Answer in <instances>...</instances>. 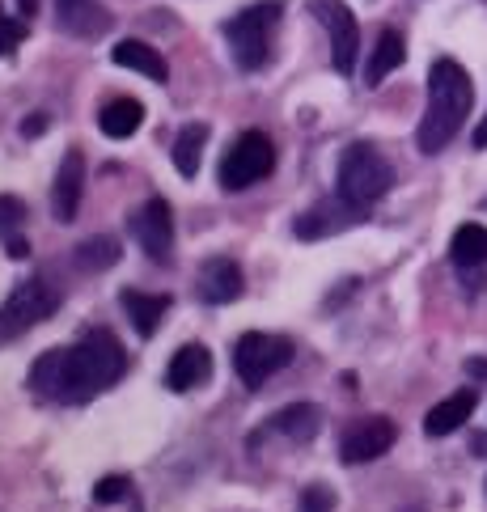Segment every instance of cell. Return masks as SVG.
Segmentation results:
<instances>
[{"label":"cell","instance_id":"obj_1","mask_svg":"<svg viewBox=\"0 0 487 512\" xmlns=\"http://www.w3.org/2000/svg\"><path fill=\"white\" fill-rule=\"evenodd\" d=\"M128 373V352L119 347L111 331H89L77 347H51L34 360L30 369V390L51 402H85Z\"/></svg>","mask_w":487,"mask_h":512},{"label":"cell","instance_id":"obj_2","mask_svg":"<svg viewBox=\"0 0 487 512\" xmlns=\"http://www.w3.org/2000/svg\"><path fill=\"white\" fill-rule=\"evenodd\" d=\"M475 106V85L466 77V68L458 60H437L428 68V111L420 119L416 144L420 153H441L449 140L462 132L466 115Z\"/></svg>","mask_w":487,"mask_h":512},{"label":"cell","instance_id":"obj_3","mask_svg":"<svg viewBox=\"0 0 487 512\" xmlns=\"http://www.w3.org/2000/svg\"><path fill=\"white\" fill-rule=\"evenodd\" d=\"M276 30H280V5L276 0H263V5H250L242 9L233 22L225 26V39L238 68L246 72H259L267 60H272V47H276Z\"/></svg>","mask_w":487,"mask_h":512},{"label":"cell","instance_id":"obj_4","mask_svg":"<svg viewBox=\"0 0 487 512\" xmlns=\"http://www.w3.org/2000/svg\"><path fill=\"white\" fill-rule=\"evenodd\" d=\"M339 195L356 208H373L390 187H394V170L390 161L373 149V144H352V149L339 157V178H335Z\"/></svg>","mask_w":487,"mask_h":512},{"label":"cell","instance_id":"obj_5","mask_svg":"<svg viewBox=\"0 0 487 512\" xmlns=\"http://www.w3.org/2000/svg\"><path fill=\"white\" fill-rule=\"evenodd\" d=\"M293 356H297L293 339L250 331V335L238 339V347H233V369H238V377L250 390H263V381H272Z\"/></svg>","mask_w":487,"mask_h":512},{"label":"cell","instance_id":"obj_6","mask_svg":"<svg viewBox=\"0 0 487 512\" xmlns=\"http://www.w3.org/2000/svg\"><path fill=\"white\" fill-rule=\"evenodd\" d=\"M60 288H51L47 280H26L9 292V301L0 305V339H13L30 331V326H39L43 318H51L60 309Z\"/></svg>","mask_w":487,"mask_h":512},{"label":"cell","instance_id":"obj_7","mask_svg":"<svg viewBox=\"0 0 487 512\" xmlns=\"http://www.w3.org/2000/svg\"><path fill=\"white\" fill-rule=\"evenodd\" d=\"M272 170H276L272 140H267L263 132H242L238 140H233V149L225 153V161H221V187L225 191H246Z\"/></svg>","mask_w":487,"mask_h":512},{"label":"cell","instance_id":"obj_8","mask_svg":"<svg viewBox=\"0 0 487 512\" xmlns=\"http://www.w3.org/2000/svg\"><path fill=\"white\" fill-rule=\"evenodd\" d=\"M310 9L322 22V30L331 34V60H335V68L344 72V77H352L356 56H360V26H356L352 9L344 5V0H310Z\"/></svg>","mask_w":487,"mask_h":512},{"label":"cell","instance_id":"obj_9","mask_svg":"<svg viewBox=\"0 0 487 512\" xmlns=\"http://www.w3.org/2000/svg\"><path fill=\"white\" fill-rule=\"evenodd\" d=\"M394 441H399V428H394L386 415H369V419L348 424L344 441H339V457H344L348 466H360V462H373V457L390 453Z\"/></svg>","mask_w":487,"mask_h":512},{"label":"cell","instance_id":"obj_10","mask_svg":"<svg viewBox=\"0 0 487 512\" xmlns=\"http://www.w3.org/2000/svg\"><path fill=\"white\" fill-rule=\"evenodd\" d=\"M132 233H136L140 250L149 254L153 263H170V250H174V208L161 195H153L149 204L136 212Z\"/></svg>","mask_w":487,"mask_h":512},{"label":"cell","instance_id":"obj_11","mask_svg":"<svg viewBox=\"0 0 487 512\" xmlns=\"http://www.w3.org/2000/svg\"><path fill=\"white\" fill-rule=\"evenodd\" d=\"M360 221H365V208H356V204H348L344 195H335V204L327 199V204H318V208H310L305 216H297L293 233L305 237V242H314V237L344 233V229H352V225H360Z\"/></svg>","mask_w":487,"mask_h":512},{"label":"cell","instance_id":"obj_12","mask_svg":"<svg viewBox=\"0 0 487 512\" xmlns=\"http://www.w3.org/2000/svg\"><path fill=\"white\" fill-rule=\"evenodd\" d=\"M81 195H85V157L72 149V153L60 161L56 187H51V208H56V221H60V225H72V221H77Z\"/></svg>","mask_w":487,"mask_h":512},{"label":"cell","instance_id":"obj_13","mask_svg":"<svg viewBox=\"0 0 487 512\" xmlns=\"http://www.w3.org/2000/svg\"><path fill=\"white\" fill-rule=\"evenodd\" d=\"M242 267L229 259V254H216V259H208L200 267V297L208 305H229V301H238L242 297Z\"/></svg>","mask_w":487,"mask_h":512},{"label":"cell","instance_id":"obj_14","mask_svg":"<svg viewBox=\"0 0 487 512\" xmlns=\"http://www.w3.org/2000/svg\"><path fill=\"white\" fill-rule=\"evenodd\" d=\"M208 377H212V356H208V347H204V343H187V347H178L174 360H170L166 386H170L174 394H187V390H200Z\"/></svg>","mask_w":487,"mask_h":512},{"label":"cell","instance_id":"obj_15","mask_svg":"<svg viewBox=\"0 0 487 512\" xmlns=\"http://www.w3.org/2000/svg\"><path fill=\"white\" fill-rule=\"evenodd\" d=\"M56 17L77 39H98L111 30V13L102 9V0H56Z\"/></svg>","mask_w":487,"mask_h":512},{"label":"cell","instance_id":"obj_16","mask_svg":"<svg viewBox=\"0 0 487 512\" xmlns=\"http://www.w3.org/2000/svg\"><path fill=\"white\" fill-rule=\"evenodd\" d=\"M479 407V390H458V394H449L445 402H437L428 415H424V432L428 436H449V432H458L466 419L475 415Z\"/></svg>","mask_w":487,"mask_h":512},{"label":"cell","instance_id":"obj_17","mask_svg":"<svg viewBox=\"0 0 487 512\" xmlns=\"http://www.w3.org/2000/svg\"><path fill=\"white\" fill-rule=\"evenodd\" d=\"M119 305L128 309V318H132L140 339H153L161 318L170 314V297H153V292H140V288H123L119 292Z\"/></svg>","mask_w":487,"mask_h":512},{"label":"cell","instance_id":"obj_18","mask_svg":"<svg viewBox=\"0 0 487 512\" xmlns=\"http://www.w3.org/2000/svg\"><path fill=\"white\" fill-rule=\"evenodd\" d=\"M111 60L119 68H128V72H140V77H149L157 85H166L170 81V64L161 60V51L149 47V43H136V39H123L115 51H111Z\"/></svg>","mask_w":487,"mask_h":512},{"label":"cell","instance_id":"obj_19","mask_svg":"<svg viewBox=\"0 0 487 512\" xmlns=\"http://www.w3.org/2000/svg\"><path fill=\"white\" fill-rule=\"evenodd\" d=\"M318 424H322V411L310 407V402H293V407H284V411H276L272 419H267V428L288 436V441H314Z\"/></svg>","mask_w":487,"mask_h":512},{"label":"cell","instance_id":"obj_20","mask_svg":"<svg viewBox=\"0 0 487 512\" xmlns=\"http://www.w3.org/2000/svg\"><path fill=\"white\" fill-rule=\"evenodd\" d=\"M140 123H144V106L136 98H111L102 106V115H98V127H102V136H111V140H128L140 132Z\"/></svg>","mask_w":487,"mask_h":512},{"label":"cell","instance_id":"obj_21","mask_svg":"<svg viewBox=\"0 0 487 512\" xmlns=\"http://www.w3.org/2000/svg\"><path fill=\"white\" fill-rule=\"evenodd\" d=\"M403 60H407V47L399 39V30H382V39H377L373 56H369V68H365V85H382Z\"/></svg>","mask_w":487,"mask_h":512},{"label":"cell","instance_id":"obj_22","mask_svg":"<svg viewBox=\"0 0 487 512\" xmlns=\"http://www.w3.org/2000/svg\"><path fill=\"white\" fill-rule=\"evenodd\" d=\"M449 259L462 271H475V267H487V229L483 225H462L449 242Z\"/></svg>","mask_w":487,"mask_h":512},{"label":"cell","instance_id":"obj_23","mask_svg":"<svg viewBox=\"0 0 487 512\" xmlns=\"http://www.w3.org/2000/svg\"><path fill=\"white\" fill-rule=\"evenodd\" d=\"M204 144H208V123H187L174 140V170L183 178L200 174V157H204Z\"/></svg>","mask_w":487,"mask_h":512},{"label":"cell","instance_id":"obj_24","mask_svg":"<svg viewBox=\"0 0 487 512\" xmlns=\"http://www.w3.org/2000/svg\"><path fill=\"white\" fill-rule=\"evenodd\" d=\"M119 263V242L115 237H85V242L77 246V267L81 271H106V267H115Z\"/></svg>","mask_w":487,"mask_h":512},{"label":"cell","instance_id":"obj_25","mask_svg":"<svg viewBox=\"0 0 487 512\" xmlns=\"http://www.w3.org/2000/svg\"><path fill=\"white\" fill-rule=\"evenodd\" d=\"M128 491H132L128 474H106V479H98V487H94V500L98 504H119V500H128Z\"/></svg>","mask_w":487,"mask_h":512},{"label":"cell","instance_id":"obj_26","mask_svg":"<svg viewBox=\"0 0 487 512\" xmlns=\"http://www.w3.org/2000/svg\"><path fill=\"white\" fill-rule=\"evenodd\" d=\"M26 225V204L13 195H0V237H13Z\"/></svg>","mask_w":487,"mask_h":512},{"label":"cell","instance_id":"obj_27","mask_svg":"<svg viewBox=\"0 0 487 512\" xmlns=\"http://www.w3.org/2000/svg\"><path fill=\"white\" fill-rule=\"evenodd\" d=\"M301 512H335V491H327V487H305L301 491Z\"/></svg>","mask_w":487,"mask_h":512},{"label":"cell","instance_id":"obj_28","mask_svg":"<svg viewBox=\"0 0 487 512\" xmlns=\"http://www.w3.org/2000/svg\"><path fill=\"white\" fill-rule=\"evenodd\" d=\"M17 39H22V26H17L13 17H5V9H0V60H5V56H13Z\"/></svg>","mask_w":487,"mask_h":512},{"label":"cell","instance_id":"obj_29","mask_svg":"<svg viewBox=\"0 0 487 512\" xmlns=\"http://www.w3.org/2000/svg\"><path fill=\"white\" fill-rule=\"evenodd\" d=\"M5 246H9V259H30V242H26V237H5Z\"/></svg>","mask_w":487,"mask_h":512},{"label":"cell","instance_id":"obj_30","mask_svg":"<svg viewBox=\"0 0 487 512\" xmlns=\"http://www.w3.org/2000/svg\"><path fill=\"white\" fill-rule=\"evenodd\" d=\"M17 9H22V17H34L39 13V0H17Z\"/></svg>","mask_w":487,"mask_h":512},{"label":"cell","instance_id":"obj_31","mask_svg":"<svg viewBox=\"0 0 487 512\" xmlns=\"http://www.w3.org/2000/svg\"><path fill=\"white\" fill-rule=\"evenodd\" d=\"M475 144H479V149H483V144H487V119H483V127H479V132H475Z\"/></svg>","mask_w":487,"mask_h":512}]
</instances>
